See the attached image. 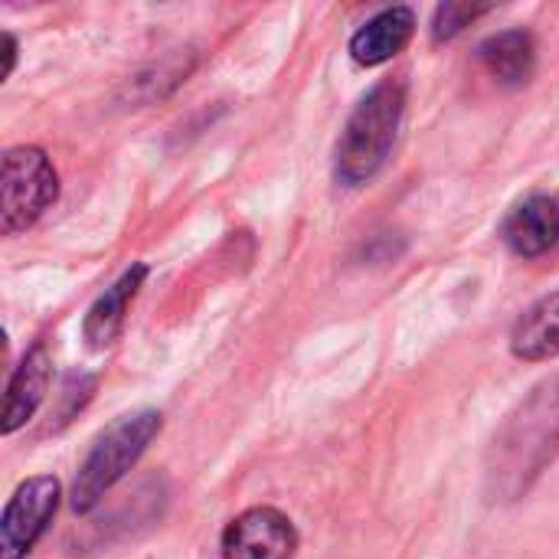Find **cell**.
I'll list each match as a JSON object with an SVG mask.
<instances>
[{
    "instance_id": "6da1fadb",
    "label": "cell",
    "mask_w": 559,
    "mask_h": 559,
    "mask_svg": "<svg viewBox=\"0 0 559 559\" xmlns=\"http://www.w3.org/2000/svg\"><path fill=\"white\" fill-rule=\"evenodd\" d=\"M406 79L393 75L377 82L360 105L354 108V115L347 118V128L337 141L334 151V177L344 187H360L367 180H373L380 174V167L386 164L403 111H406Z\"/></svg>"
},
{
    "instance_id": "7a4b0ae2",
    "label": "cell",
    "mask_w": 559,
    "mask_h": 559,
    "mask_svg": "<svg viewBox=\"0 0 559 559\" xmlns=\"http://www.w3.org/2000/svg\"><path fill=\"white\" fill-rule=\"evenodd\" d=\"M160 426H164V419L154 409H138V413L111 423L95 439L92 452L85 455V462L72 481V495H69L72 511L88 514L92 508H98V501L138 465V459L147 452V445L160 436Z\"/></svg>"
},
{
    "instance_id": "3957f363",
    "label": "cell",
    "mask_w": 559,
    "mask_h": 559,
    "mask_svg": "<svg viewBox=\"0 0 559 559\" xmlns=\"http://www.w3.org/2000/svg\"><path fill=\"white\" fill-rule=\"evenodd\" d=\"M59 197V174L46 151L10 147L0 160V233L16 236L29 229Z\"/></svg>"
},
{
    "instance_id": "277c9868",
    "label": "cell",
    "mask_w": 559,
    "mask_h": 559,
    "mask_svg": "<svg viewBox=\"0 0 559 559\" xmlns=\"http://www.w3.org/2000/svg\"><path fill=\"white\" fill-rule=\"evenodd\" d=\"M62 488L52 475L23 481L0 518V559H26L59 511Z\"/></svg>"
},
{
    "instance_id": "5b68a950",
    "label": "cell",
    "mask_w": 559,
    "mask_h": 559,
    "mask_svg": "<svg viewBox=\"0 0 559 559\" xmlns=\"http://www.w3.org/2000/svg\"><path fill=\"white\" fill-rule=\"evenodd\" d=\"M298 550L295 524L275 508L242 511L219 540L223 559H292Z\"/></svg>"
},
{
    "instance_id": "8992f818",
    "label": "cell",
    "mask_w": 559,
    "mask_h": 559,
    "mask_svg": "<svg viewBox=\"0 0 559 559\" xmlns=\"http://www.w3.org/2000/svg\"><path fill=\"white\" fill-rule=\"evenodd\" d=\"M49 377H52L49 350L43 344L29 347L23 354V360L16 364V370L10 373V383H7L3 423H0L3 436H13L16 429H23L36 416V409H39V403H43V396L49 390Z\"/></svg>"
},
{
    "instance_id": "52a82bcc",
    "label": "cell",
    "mask_w": 559,
    "mask_h": 559,
    "mask_svg": "<svg viewBox=\"0 0 559 559\" xmlns=\"http://www.w3.org/2000/svg\"><path fill=\"white\" fill-rule=\"evenodd\" d=\"M508 249L521 259H537L559 242V203L554 197H531L514 206L501 226Z\"/></svg>"
},
{
    "instance_id": "ba28073f",
    "label": "cell",
    "mask_w": 559,
    "mask_h": 559,
    "mask_svg": "<svg viewBox=\"0 0 559 559\" xmlns=\"http://www.w3.org/2000/svg\"><path fill=\"white\" fill-rule=\"evenodd\" d=\"M144 278H147V265L134 262V265H131L111 288H105V295L88 308V314H85V321H82V334H85V341H88L92 350H105V347H111V344L121 337L128 308H131V301L138 298Z\"/></svg>"
},
{
    "instance_id": "9c48e42d",
    "label": "cell",
    "mask_w": 559,
    "mask_h": 559,
    "mask_svg": "<svg viewBox=\"0 0 559 559\" xmlns=\"http://www.w3.org/2000/svg\"><path fill=\"white\" fill-rule=\"evenodd\" d=\"M413 29H416V13L409 7H386L354 33L350 56L357 66H367V69L383 66L406 49V43L413 39Z\"/></svg>"
},
{
    "instance_id": "30bf717a",
    "label": "cell",
    "mask_w": 559,
    "mask_h": 559,
    "mask_svg": "<svg viewBox=\"0 0 559 559\" xmlns=\"http://www.w3.org/2000/svg\"><path fill=\"white\" fill-rule=\"evenodd\" d=\"M478 59L491 79H498L508 88H518V85L531 82V75H534L537 46L527 29H504L498 36H488L478 46Z\"/></svg>"
},
{
    "instance_id": "8fae6325",
    "label": "cell",
    "mask_w": 559,
    "mask_h": 559,
    "mask_svg": "<svg viewBox=\"0 0 559 559\" xmlns=\"http://www.w3.org/2000/svg\"><path fill=\"white\" fill-rule=\"evenodd\" d=\"M511 354L527 364L559 357V292L524 311V318L511 331Z\"/></svg>"
},
{
    "instance_id": "7c38bea8",
    "label": "cell",
    "mask_w": 559,
    "mask_h": 559,
    "mask_svg": "<svg viewBox=\"0 0 559 559\" xmlns=\"http://www.w3.org/2000/svg\"><path fill=\"white\" fill-rule=\"evenodd\" d=\"M488 10H491V3H468V0H449V3H442L436 10V20H432V39L436 43L455 39L465 26H472Z\"/></svg>"
},
{
    "instance_id": "4fadbf2b",
    "label": "cell",
    "mask_w": 559,
    "mask_h": 559,
    "mask_svg": "<svg viewBox=\"0 0 559 559\" xmlns=\"http://www.w3.org/2000/svg\"><path fill=\"white\" fill-rule=\"evenodd\" d=\"M0 52H3L0 82H7V79H10V72H13V66H16V39H13L10 33H3V36H0Z\"/></svg>"
}]
</instances>
